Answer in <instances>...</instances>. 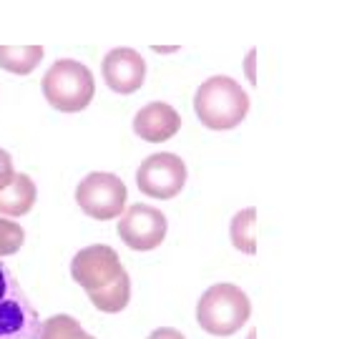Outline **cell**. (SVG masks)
<instances>
[{
  "instance_id": "13",
  "label": "cell",
  "mask_w": 362,
  "mask_h": 339,
  "mask_svg": "<svg viewBox=\"0 0 362 339\" xmlns=\"http://www.w3.org/2000/svg\"><path fill=\"white\" fill-rule=\"evenodd\" d=\"M43 61V45H0V68L8 73L28 76Z\"/></svg>"
},
{
  "instance_id": "8",
  "label": "cell",
  "mask_w": 362,
  "mask_h": 339,
  "mask_svg": "<svg viewBox=\"0 0 362 339\" xmlns=\"http://www.w3.org/2000/svg\"><path fill=\"white\" fill-rule=\"evenodd\" d=\"M124 271L126 269L121 266L116 249L106 246V244H93V246L81 249L71 261V277L86 292L106 287L113 279H119Z\"/></svg>"
},
{
  "instance_id": "4",
  "label": "cell",
  "mask_w": 362,
  "mask_h": 339,
  "mask_svg": "<svg viewBox=\"0 0 362 339\" xmlns=\"http://www.w3.org/2000/svg\"><path fill=\"white\" fill-rule=\"evenodd\" d=\"M40 319L21 284L0 264V339H38Z\"/></svg>"
},
{
  "instance_id": "19",
  "label": "cell",
  "mask_w": 362,
  "mask_h": 339,
  "mask_svg": "<svg viewBox=\"0 0 362 339\" xmlns=\"http://www.w3.org/2000/svg\"><path fill=\"white\" fill-rule=\"evenodd\" d=\"M148 339H184V334L174 327H161V329H153V332L148 334Z\"/></svg>"
},
{
  "instance_id": "17",
  "label": "cell",
  "mask_w": 362,
  "mask_h": 339,
  "mask_svg": "<svg viewBox=\"0 0 362 339\" xmlns=\"http://www.w3.org/2000/svg\"><path fill=\"white\" fill-rule=\"evenodd\" d=\"M13 174H16V169H13L11 153H8L6 148H0V189H6L8 184H11Z\"/></svg>"
},
{
  "instance_id": "11",
  "label": "cell",
  "mask_w": 362,
  "mask_h": 339,
  "mask_svg": "<svg viewBox=\"0 0 362 339\" xmlns=\"http://www.w3.org/2000/svg\"><path fill=\"white\" fill-rule=\"evenodd\" d=\"M38 189L28 174H13L11 184L0 189V216H23L33 209Z\"/></svg>"
},
{
  "instance_id": "12",
  "label": "cell",
  "mask_w": 362,
  "mask_h": 339,
  "mask_svg": "<svg viewBox=\"0 0 362 339\" xmlns=\"http://www.w3.org/2000/svg\"><path fill=\"white\" fill-rule=\"evenodd\" d=\"M88 299L93 302V307L106 314H119V311L126 309V304L131 302V279L129 274H121L119 279H113L111 284L101 289H93V292H86Z\"/></svg>"
},
{
  "instance_id": "9",
  "label": "cell",
  "mask_w": 362,
  "mask_h": 339,
  "mask_svg": "<svg viewBox=\"0 0 362 339\" xmlns=\"http://www.w3.org/2000/svg\"><path fill=\"white\" fill-rule=\"evenodd\" d=\"M101 76L111 90L129 96L141 88L146 81V61L134 48H113L103 58Z\"/></svg>"
},
{
  "instance_id": "16",
  "label": "cell",
  "mask_w": 362,
  "mask_h": 339,
  "mask_svg": "<svg viewBox=\"0 0 362 339\" xmlns=\"http://www.w3.org/2000/svg\"><path fill=\"white\" fill-rule=\"evenodd\" d=\"M23 244H25L23 226L16 224V221H8L6 216H0V256L16 254V251H21Z\"/></svg>"
},
{
  "instance_id": "1",
  "label": "cell",
  "mask_w": 362,
  "mask_h": 339,
  "mask_svg": "<svg viewBox=\"0 0 362 339\" xmlns=\"http://www.w3.org/2000/svg\"><path fill=\"white\" fill-rule=\"evenodd\" d=\"M194 111L206 129L229 131L247 119L249 96L229 76H211L194 93Z\"/></svg>"
},
{
  "instance_id": "18",
  "label": "cell",
  "mask_w": 362,
  "mask_h": 339,
  "mask_svg": "<svg viewBox=\"0 0 362 339\" xmlns=\"http://www.w3.org/2000/svg\"><path fill=\"white\" fill-rule=\"evenodd\" d=\"M255 66H257V48L247 53V61H244V73H247V81L252 85L257 83V73H255Z\"/></svg>"
},
{
  "instance_id": "20",
  "label": "cell",
  "mask_w": 362,
  "mask_h": 339,
  "mask_svg": "<svg viewBox=\"0 0 362 339\" xmlns=\"http://www.w3.org/2000/svg\"><path fill=\"white\" fill-rule=\"evenodd\" d=\"M176 51H179V45H153V53H161V56H169Z\"/></svg>"
},
{
  "instance_id": "6",
  "label": "cell",
  "mask_w": 362,
  "mask_h": 339,
  "mask_svg": "<svg viewBox=\"0 0 362 339\" xmlns=\"http://www.w3.org/2000/svg\"><path fill=\"white\" fill-rule=\"evenodd\" d=\"M136 186L148 198H174L187 186V164L176 153H153L136 171Z\"/></svg>"
},
{
  "instance_id": "5",
  "label": "cell",
  "mask_w": 362,
  "mask_h": 339,
  "mask_svg": "<svg viewBox=\"0 0 362 339\" xmlns=\"http://www.w3.org/2000/svg\"><path fill=\"white\" fill-rule=\"evenodd\" d=\"M129 201L126 184L116 174L93 171L76 186V203L86 216L96 221L119 219Z\"/></svg>"
},
{
  "instance_id": "10",
  "label": "cell",
  "mask_w": 362,
  "mask_h": 339,
  "mask_svg": "<svg viewBox=\"0 0 362 339\" xmlns=\"http://www.w3.org/2000/svg\"><path fill=\"white\" fill-rule=\"evenodd\" d=\"M181 129V116L174 106L164 101H153L144 106L141 111L134 116V133L148 143H161L169 141L179 133Z\"/></svg>"
},
{
  "instance_id": "3",
  "label": "cell",
  "mask_w": 362,
  "mask_h": 339,
  "mask_svg": "<svg viewBox=\"0 0 362 339\" xmlns=\"http://www.w3.org/2000/svg\"><path fill=\"white\" fill-rule=\"evenodd\" d=\"M252 302L234 284H214L202 294L197 304V322L214 337H229L249 322Z\"/></svg>"
},
{
  "instance_id": "7",
  "label": "cell",
  "mask_w": 362,
  "mask_h": 339,
  "mask_svg": "<svg viewBox=\"0 0 362 339\" xmlns=\"http://www.w3.org/2000/svg\"><path fill=\"white\" fill-rule=\"evenodd\" d=\"M169 221L151 203H134L119 221V237L134 251H151L166 239Z\"/></svg>"
},
{
  "instance_id": "14",
  "label": "cell",
  "mask_w": 362,
  "mask_h": 339,
  "mask_svg": "<svg viewBox=\"0 0 362 339\" xmlns=\"http://www.w3.org/2000/svg\"><path fill=\"white\" fill-rule=\"evenodd\" d=\"M255 224H257V209H249L234 214L232 226H229V237H232L234 249H239L242 254H257V239H255Z\"/></svg>"
},
{
  "instance_id": "15",
  "label": "cell",
  "mask_w": 362,
  "mask_h": 339,
  "mask_svg": "<svg viewBox=\"0 0 362 339\" xmlns=\"http://www.w3.org/2000/svg\"><path fill=\"white\" fill-rule=\"evenodd\" d=\"M38 339H96V337H90L88 332H83V327L76 322L74 316L56 314L40 324Z\"/></svg>"
},
{
  "instance_id": "2",
  "label": "cell",
  "mask_w": 362,
  "mask_h": 339,
  "mask_svg": "<svg viewBox=\"0 0 362 339\" xmlns=\"http://www.w3.org/2000/svg\"><path fill=\"white\" fill-rule=\"evenodd\" d=\"M43 96L56 111L61 113H78L88 108L96 93V81L90 68L74 58H61L53 63L43 76Z\"/></svg>"
},
{
  "instance_id": "21",
  "label": "cell",
  "mask_w": 362,
  "mask_h": 339,
  "mask_svg": "<svg viewBox=\"0 0 362 339\" xmlns=\"http://www.w3.org/2000/svg\"><path fill=\"white\" fill-rule=\"evenodd\" d=\"M249 339H255V332H252V334H249Z\"/></svg>"
}]
</instances>
